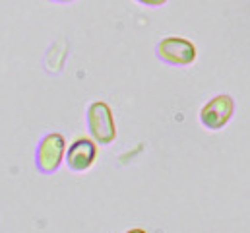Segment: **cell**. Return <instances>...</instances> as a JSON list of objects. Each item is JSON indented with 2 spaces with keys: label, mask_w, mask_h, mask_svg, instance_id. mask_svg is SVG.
Returning a JSON list of instances; mask_svg holds the SVG:
<instances>
[{
  "label": "cell",
  "mask_w": 250,
  "mask_h": 233,
  "mask_svg": "<svg viewBox=\"0 0 250 233\" xmlns=\"http://www.w3.org/2000/svg\"><path fill=\"white\" fill-rule=\"evenodd\" d=\"M85 124L89 136L99 144V146H109L117 140V124L115 115L109 103L105 101H93L87 107L85 113Z\"/></svg>",
  "instance_id": "1"
},
{
  "label": "cell",
  "mask_w": 250,
  "mask_h": 233,
  "mask_svg": "<svg viewBox=\"0 0 250 233\" xmlns=\"http://www.w3.org/2000/svg\"><path fill=\"white\" fill-rule=\"evenodd\" d=\"M66 138L61 132L45 134L35 148V167L43 175H53L61 169L66 158Z\"/></svg>",
  "instance_id": "2"
},
{
  "label": "cell",
  "mask_w": 250,
  "mask_h": 233,
  "mask_svg": "<svg viewBox=\"0 0 250 233\" xmlns=\"http://www.w3.org/2000/svg\"><path fill=\"white\" fill-rule=\"evenodd\" d=\"M97 156H99V148L91 136L89 138H76L66 148L64 163L74 173H85L95 165Z\"/></svg>",
  "instance_id": "3"
},
{
  "label": "cell",
  "mask_w": 250,
  "mask_h": 233,
  "mask_svg": "<svg viewBox=\"0 0 250 233\" xmlns=\"http://www.w3.org/2000/svg\"><path fill=\"white\" fill-rule=\"evenodd\" d=\"M157 58L173 66H188L196 60V47L185 37H165L157 43Z\"/></svg>",
  "instance_id": "4"
},
{
  "label": "cell",
  "mask_w": 250,
  "mask_h": 233,
  "mask_svg": "<svg viewBox=\"0 0 250 233\" xmlns=\"http://www.w3.org/2000/svg\"><path fill=\"white\" fill-rule=\"evenodd\" d=\"M235 113V101L231 95H215L200 109V122L208 130H221Z\"/></svg>",
  "instance_id": "5"
},
{
  "label": "cell",
  "mask_w": 250,
  "mask_h": 233,
  "mask_svg": "<svg viewBox=\"0 0 250 233\" xmlns=\"http://www.w3.org/2000/svg\"><path fill=\"white\" fill-rule=\"evenodd\" d=\"M138 4H144V6H149V8H157V6H163L167 0H136Z\"/></svg>",
  "instance_id": "6"
},
{
  "label": "cell",
  "mask_w": 250,
  "mask_h": 233,
  "mask_svg": "<svg viewBox=\"0 0 250 233\" xmlns=\"http://www.w3.org/2000/svg\"><path fill=\"white\" fill-rule=\"evenodd\" d=\"M126 233H147L146 230H142V228H134V230H128Z\"/></svg>",
  "instance_id": "7"
},
{
  "label": "cell",
  "mask_w": 250,
  "mask_h": 233,
  "mask_svg": "<svg viewBox=\"0 0 250 233\" xmlns=\"http://www.w3.org/2000/svg\"><path fill=\"white\" fill-rule=\"evenodd\" d=\"M55 2H64L66 4V2H74V0H55Z\"/></svg>",
  "instance_id": "8"
}]
</instances>
